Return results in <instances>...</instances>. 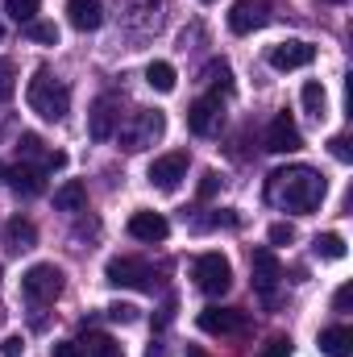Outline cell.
Segmentation results:
<instances>
[{"label":"cell","instance_id":"cell-17","mask_svg":"<svg viewBox=\"0 0 353 357\" xmlns=\"http://www.w3.org/2000/svg\"><path fill=\"white\" fill-rule=\"evenodd\" d=\"M67 21L80 33H91L104 25V8H100V0H67Z\"/></svg>","mask_w":353,"mask_h":357},{"label":"cell","instance_id":"cell-18","mask_svg":"<svg viewBox=\"0 0 353 357\" xmlns=\"http://www.w3.org/2000/svg\"><path fill=\"white\" fill-rule=\"evenodd\" d=\"M4 245H8L13 254H25V250H33V245H38V229H33V220H25V216H13V220L4 225Z\"/></svg>","mask_w":353,"mask_h":357},{"label":"cell","instance_id":"cell-13","mask_svg":"<svg viewBox=\"0 0 353 357\" xmlns=\"http://www.w3.org/2000/svg\"><path fill=\"white\" fill-rule=\"evenodd\" d=\"M266 13H270L266 0H233V8H229V29H233V33H254V29L266 25Z\"/></svg>","mask_w":353,"mask_h":357},{"label":"cell","instance_id":"cell-27","mask_svg":"<svg viewBox=\"0 0 353 357\" xmlns=\"http://www.w3.org/2000/svg\"><path fill=\"white\" fill-rule=\"evenodd\" d=\"M38 4H42V0H4V13H8L17 25H29V21H38Z\"/></svg>","mask_w":353,"mask_h":357},{"label":"cell","instance_id":"cell-30","mask_svg":"<svg viewBox=\"0 0 353 357\" xmlns=\"http://www.w3.org/2000/svg\"><path fill=\"white\" fill-rule=\"evenodd\" d=\"M108 320H117V324H133V320H137V307H133V303H112V307H108Z\"/></svg>","mask_w":353,"mask_h":357},{"label":"cell","instance_id":"cell-33","mask_svg":"<svg viewBox=\"0 0 353 357\" xmlns=\"http://www.w3.org/2000/svg\"><path fill=\"white\" fill-rule=\"evenodd\" d=\"M329 150H333V158H337V162H353L350 137H333V142H329Z\"/></svg>","mask_w":353,"mask_h":357},{"label":"cell","instance_id":"cell-46","mask_svg":"<svg viewBox=\"0 0 353 357\" xmlns=\"http://www.w3.org/2000/svg\"><path fill=\"white\" fill-rule=\"evenodd\" d=\"M204 4H212V0H204Z\"/></svg>","mask_w":353,"mask_h":357},{"label":"cell","instance_id":"cell-38","mask_svg":"<svg viewBox=\"0 0 353 357\" xmlns=\"http://www.w3.org/2000/svg\"><path fill=\"white\" fill-rule=\"evenodd\" d=\"M171 316H175V299H167V303H163V312H158V320H154V324L163 328V324H171Z\"/></svg>","mask_w":353,"mask_h":357},{"label":"cell","instance_id":"cell-10","mask_svg":"<svg viewBox=\"0 0 353 357\" xmlns=\"http://www.w3.org/2000/svg\"><path fill=\"white\" fill-rule=\"evenodd\" d=\"M312 59H316V46H312V42H299V38L270 46V67H274V71H299V67H308Z\"/></svg>","mask_w":353,"mask_h":357},{"label":"cell","instance_id":"cell-6","mask_svg":"<svg viewBox=\"0 0 353 357\" xmlns=\"http://www.w3.org/2000/svg\"><path fill=\"white\" fill-rule=\"evenodd\" d=\"M104 278H108L112 287H129V291H154V287H158L154 270L146 266V262H137V258H112V262L104 266Z\"/></svg>","mask_w":353,"mask_h":357},{"label":"cell","instance_id":"cell-5","mask_svg":"<svg viewBox=\"0 0 353 357\" xmlns=\"http://www.w3.org/2000/svg\"><path fill=\"white\" fill-rule=\"evenodd\" d=\"M191 278L204 295H225L233 287V266H229L225 254H200L195 266H191Z\"/></svg>","mask_w":353,"mask_h":357},{"label":"cell","instance_id":"cell-34","mask_svg":"<svg viewBox=\"0 0 353 357\" xmlns=\"http://www.w3.org/2000/svg\"><path fill=\"white\" fill-rule=\"evenodd\" d=\"M216 187H220V175L216 171H204V178H200V199H212Z\"/></svg>","mask_w":353,"mask_h":357},{"label":"cell","instance_id":"cell-31","mask_svg":"<svg viewBox=\"0 0 353 357\" xmlns=\"http://www.w3.org/2000/svg\"><path fill=\"white\" fill-rule=\"evenodd\" d=\"M291 241H295V229L291 225H283V220L270 225V245H291Z\"/></svg>","mask_w":353,"mask_h":357},{"label":"cell","instance_id":"cell-45","mask_svg":"<svg viewBox=\"0 0 353 357\" xmlns=\"http://www.w3.org/2000/svg\"><path fill=\"white\" fill-rule=\"evenodd\" d=\"M0 33H4V25H0Z\"/></svg>","mask_w":353,"mask_h":357},{"label":"cell","instance_id":"cell-40","mask_svg":"<svg viewBox=\"0 0 353 357\" xmlns=\"http://www.w3.org/2000/svg\"><path fill=\"white\" fill-rule=\"evenodd\" d=\"M146 357H167V349H163V345H150V354Z\"/></svg>","mask_w":353,"mask_h":357},{"label":"cell","instance_id":"cell-15","mask_svg":"<svg viewBox=\"0 0 353 357\" xmlns=\"http://www.w3.org/2000/svg\"><path fill=\"white\" fill-rule=\"evenodd\" d=\"M117 121H121V112H117V100H112V96H100V100L91 104L88 133L96 137V142H108V137L117 133Z\"/></svg>","mask_w":353,"mask_h":357},{"label":"cell","instance_id":"cell-16","mask_svg":"<svg viewBox=\"0 0 353 357\" xmlns=\"http://www.w3.org/2000/svg\"><path fill=\"white\" fill-rule=\"evenodd\" d=\"M4 178H8V187H13L17 195H25V199H29V195H42V187H46V171L33 167V162H17Z\"/></svg>","mask_w":353,"mask_h":357},{"label":"cell","instance_id":"cell-23","mask_svg":"<svg viewBox=\"0 0 353 357\" xmlns=\"http://www.w3.org/2000/svg\"><path fill=\"white\" fill-rule=\"evenodd\" d=\"M146 84H150L154 91H175L179 75H175V67H171V63H163V59H154V63L146 67Z\"/></svg>","mask_w":353,"mask_h":357},{"label":"cell","instance_id":"cell-28","mask_svg":"<svg viewBox=\"0 0 353 357\" xmlns=\"http://www.w3.org/2000/svg\"><path fill=\"white\" fill-rule=\"evenodd\" d=\"M29 42H42V46H59V25L54 21H29L25 25Z\"/></svg>","mask_w":353,"mask_h":357},{"label":"cell","instance_id":"cell-41","mask_svg":"<svg viewBox=\"0 0 353 357\" xmlns=\"http://www.w3.org/2000/svg\"><path fill=\"white\" fill-rule=\"evenodd\" d=\"M187 357H208V354H204L200 345H187Z\"/></svg>","mask_w":353,"mask_h":357},{"label":"cell","instance_id":"cell-25","mask_svg":"<svg viewBox=\"0 0 353 357\" xmlns=\"http://www.w3.org/2000/svg\"><path fill=\"white\" fill-rule=\"evenodd\" d=\"M204 84H212L216 96H220V91H233V71H229V63H225V59H220V63H208V67H204Z\"/></svg>","mask_w":353,"mask_h":357},{"label":"cell","instance_id":"cell-32","mask_svg":"<svg viewBox=\"0 0 353 357\" xmlns=\"http://www.w3.org/2000/svg\"><path fill=\"white\" fill-rule=\"evenodd\" d=\"M25 354V337H17V333H13V337H4V341H0V357H21Z\"/></svg>","mask_w":353,"mask_h":357},{"label":"cell","instance_id":"cell-19","mask_svg":"<svg viewBox=\"0 0 353 357\" xmlns=\"http://www.w3.org/2000/svg\"><path fill=\"white\" fill-rule=\"evenodd\" d=\"M125 13H129V25H137V29L163 25V0H125Z\"/></svg>","mask_w":353,"mask_h":357},{"label":"cell","instance_id":"cell-2","mask_svg":"<svg viewBox=\"0 0 353 357\" xmlns=\"http://www.w3.org/2000/svg\"><path fill=\"white\" fill-rule=\"evenodd\" d=\"M25 100H29V108H33L42 121H54V125L71 112V91H67V84L50 79V71H38V75L29 79Z\"/></svg>","mask_w":353,"mask_h":357},{"label":"cell","instance_id":"cell-39","mask_svg":"<svg viewBox=\"0 0 353 357\" xmlns=\"http://www.w3.org/2000/svg\"><path fill=\"white\" fill-rule=\"evenodd\" d=\"M4 133H13V116H8V112H0V137H4Z\"/></svg>","mask_w":353,"mask_h":357},{"label":"cell","instance_id":"cell-37","mask_svg":"<svg viewBox=\"0 0 353 357\" xmlns=\"http://www.w3.org/2000/svg\"><path fill=\"white\" fill-rule=\"evenodd\" d=\"M350 303H353V287L345 282V287H341V291L333 295V307H337V312H350Z\"/></svg>","mask_w":353,"mask_h":357},{"label":"cell","instance_id":"cell-8","mask_svg":"<svg viewBox=\"0 0 353 357\" xmlns=\"http://www.w3.org/2000/svg\"><path fill=\"white\" fill-rule=\"evenodd\" d=\"M187 167H191L187 150H171V154H163V158L150 162V183H154L158 191H175L179 183L187 178Z\"/></svg>","mask_w":353,"mask_h":357},{"label":"cell","instance_id":"cell-20","mask_svg":"<svg viewBox=\"0 0 353 357\" xmlns=\"http://www.w3.org/2000/svg\"><path fill=\"white\" fill-rule=\"evenodd\" d=\"M320 354L329 357H350L353 354V328L337 324V328H324L320 333Z\"/></svg>","mask_w":353,"mask_h":357},{"label":"cell","instance_id":"cell-21","mask_svg":"<svg viewBox=\"0 0 353 357\" xmlns=\"http://www.w3.org/2000/svg\"><path fill=\"white\" fill-rule=\"evenodd\" d=\"M84 204H88V187H84L80 178H67V183L54 191V208H59V212H80Z\"/></svg>","mask_w":353,"mask_h":357},{"label":"cell","instance_id":"cell-24","mask_svg":"<svg viewBox=\"0 0 353 357\" xmlns=\"http://www.w3.org/2000/svg\"><path fill=\"white\" fill-rule=\"evenodd\" d=\"M312 254H316V258H329V262H341V258H345V237H341V233H320V237L312 241Z\"/></svg>","mask_w":353,"mask_h":357},{"label":"cell","instance_id":"cell-9","mask_svg":"<svg viewBox=\"0 0 353 357\" xmlns=\"http://www.w3.org/2000/svg\"><path fill=\"white\" fill-rule=\"evenodd\" d=\"M299 146H303L299 125L291 121V112H278V116L270 121V129H266V150H270V154H295Z\"/></svg>","mask_w":353,"mask_h":357},{"label":"cell","instance_id":"cell-43","mask_svg":"<svg viewBox=\"0 0 353 357\" xmlns=\"http://www.w3.org/2000/svg\"><path fill=\"white\" fill-rule=\"evenodd\" d=\"M329 4H345V0H329Z\"/></svg>","mask_w":353,"mask_h":357},{"label":"cell","instance_id":"cell-1","mask_svg":"<svg viewBox=\"0 0 353 357\" xmlns=\"http://www.w3.org/2000/svg\"><path fill=\"white\" fill-rule=\"evenodd\" d=\"M329 195V183L312 167H283L266 178V204L278 212H316Z\"/></svg>","mask_w":353,"mask_h":357},{"label":"cell","instance_id":"cell-12","mask_svg":"<svg viewBox=\"0 0 353 357\" xmlns=\"http://www.w3.org/2000/svg\"><path fill=\"white\" fill-rule=\"evenodd\" d=\"M250 266H254V291H258L262 299H274V291H278V278H283V266H278L274 250H254Z\"/></svg>","mask_w":353,"mask_h":357},{"label":"cell","instance_id":"cell-35","mask_svg":"<svg viewBox=\"0 0 353 357\" xmlns=\"http://www.w3.org/2000/svg\"><path fill=\"white\" fill-rule=\"evenodd\" d=\"M287 354H291V341H287V337L266 341V349H262V357H287Z\"/></svg>","mask_w":353,"mask_h":357},{"label":"cell","instance_id":"cell-42","mask_svg":"<svg viewBox=\"0 0 353 357\" xmlns=\"http://www.w3.org/2000/svg\"><path fill=\"white\" fill-rule=\"evenodd\" d=\"M4 175H8V171H4V167H0V183H4Z\"/></svg>","mask_w":353,"mask_h":357},{"label":"cell","instance_id":"cell-14","mask_svg":"<svg viewBox=\"0 0 353 357\" xmlns=\"http://www.w3.org/2000/svg\"><path fill=\"white\" fill-rule=\"evenodd\" d=\"M167 233H171V225H167L163 212H133V216H129V237H137V241H146V245L167 241Z\"/></svg>","mask_w":353,"mask_h":357},{"label":"cell","instance_id":"cell-3","mask_svg":"<svg viewBox=\"0 0 353 357\" xmlns=\"http://www.w3.org/2000/svg\"><path fill=\"white\" fill-rule=\"evenodd\" d=\"M163 133H167V116H163L158 108H137V112L117 129L121 150H129V154H137V150H146V146L163 142Z\"/></svg>","mask_w":353,"mask_h":357},{"label":"cell","instance_id":"cell-7","mask_svg":"<svg viewBox=\"0 0 353 357\" xmlns=\"http://www.w3.org/2000/svg\"><path fill=\"white\" fill-rule=\"evenodd\" d=\"M187 125H191L195 137L220 133V125H225V104H220V96H200V100L187 108Z\"/></svg>","mask_w":353,"mask_h":357},{"label":"cell","instance_id":"cell-36","mask_svg":"<svg viewBox=\"0 0 353 357\" xmlns=\"http://www.w3.org/2000/svg\"><path fill=\"white\" fill-rule=\"evenodd\" d=\"M50 357H84V345H75V341H59V345L50 349Z\"/></svg>","mask_w":353,"mask_h":357},{"label":"cell","instance_id":"cell-11","mask_svg":"<svg viewBox=\"0 0 353 357\" xmlns=\"http://www.w3.org/2000/svg\"><path fill=\"white\" fill-rule=\"evenodd\" d=\"M195 324L204 333H212V337H237V333H246V316L233 312V307H204Z\"/></svg>","mask_w":353,"mask_h":357},{"label":"cell","instance_id":"cell-47","mask_svg":"<svg viewBox=\"0 0 353 357\" xmlns=\"http://www.w3.org/2000/svg\"><path fill=\"white\" fill-rule=\"evenodd\" d=\"M0 274H4V266H0Z\"/></svg>","mask_w":353,"mask_h":357},{"label":"cell","instance_id":"cell-44","mask_svg":"<svg viewBox=\"0 0 353 357\" xmlns=\"http://www.w3.org/2000/svg\"><path fill=\"white\" fill-rule=\"evenodd\" d=\"M0 320H4V307H0Z\"/></svg>","mask_w":353,"mask_h":357},{"label":"cell","instance_id":"cell-29","mask_svg":"<svg viewBox=\"0 0 353 357\" xmlns=\"http://www.w3.org/2000/svg\"><path fill=\"white\" fill-rule=\"evenodd\" d=\"M13 91H17V71H13L8 59H0V104L13 100Z\"/></svg>","mask_w":353,"mask_h":357},{"label":"cell","instance_id":"cell-22","mask_svg":"<svg viewBox=\"0 0 353 357\" xmlns=\"http://www.w3.org/2000/svg\"><path fill=\"white\" fill-rule=\"evenodd\" d=\"M299 100H303V108H308V116H316V121H324L329 116V91L320 79H308L303 91H299Z\"/></svg>","mask_w":353,"mask_h":357},{"label":"cell","instance_id":"cell-4","mask_svg":"<svg viewBox=\"0 0 353 357\" xmlns=\"http://www.w3.org/2000/svg\"><path fill=\"white\" fill-rule=\"evenodd\" d=\"M63 287H67V274L54 266V262H38V266H29L21 274V291H25V299L38 303V307L54 303V299L63 295Z\"/></svg>","mask_w":353,"mask_h":357},{"label":"cell","instance_id":"cell-26","mask_svg":"<svg viewBox=\"0 0 353 357\" xmlns=\"http://www.w3.org/2000/svg\"><path fill=\"white\" fill-rule=\"evenodd\" d=\"M84 357H125V349L112 341V337H104V333H91L88 337V349H84Z\"/></svg>","mask_w":353,"mask_h":357}]
</instances>
